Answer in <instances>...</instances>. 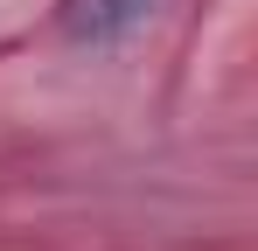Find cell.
I'll list each match as a JSON object with an SVG mask.
<instances>
[{
    "instance_id": "6da1fadb",
    "label": "cell",
    "mask_w": 258,
    "mask_h": 251,
    "mask_svg": "<svg viewBox=\"0 0 258 251\" xmlns=\"http://www.w3.org/2000/svg\"><path fill=\"white\" fill-rule=\"evenodd\" d=\"M161 0H63V35L77 49H119L154 21Z\"/></svg>"
}]
</instances>
